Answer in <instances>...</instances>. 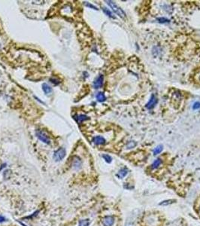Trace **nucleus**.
<instances>
[{"label": "nucleus", "instance_id": "obj_1", "mask_svg": "<svg viewBox=\"0 0 200 226\" xmlns=\"http://www.w3.org/2000/svg\"><path fill=\"white\" fill-rule=\"evenodd\" d=\"M190 79L193 85L200 86V63L192 71Z\"/></svg>", "mask_w": 200, "mask_h": 226}, {"label": "nucleus", "instance_id": "obj_2", "mask_svg": "<svg viewBox=\"0 0 200 226\" xmlns=\"http://www.w3.org/2000/svg\"><path fill=\"white\" fill-rule=\"evenodd\" d=\"M35 134H36L37 137L39 139V140L43 142L44 143H46V144L51 143L50 138H49L47 134L44 130H37L36 131H35Z\"/></svg>", "mask_w": 200, "mask_h": 226}, {"label": "nucleus", "instance_id": "obj_3", "mask_svg": "<svg viewBox=\"0 0 200 226\" xmlns=\"http://www.w3.org/2000/svg\"><path fill=\"white\" fill-rule=\"evenodd\" d=\"M66 149L64 148H60V149H57L54 152V159L56 161H60L64 158L65 156H66Z\"/></svg>", "mask_w": 200, "mask_h": 226}, {"label": "nucleus", "instance_id": "obj_4", "mask_svg": "<svg viewBox=\"0 0 200 226\" xmlns=\"http://www.w3.org/2000/svg\"><path fill=\"white\" fill-rule=\"evenodd\" d=\"M115 222V218L113 216H106L102 219V223L103 226H113Z\"/></svg>", "mask_w": 200, "mask_h": 226}, {"label": "nucleus", "instance_id": "obj_5", "mask_svg": "<svg viewBox=\"0 0 200 226\" xmlns=\"http://www.w3.org/2000/svg\"><path fill=\"white\" fill-rule=\"evenodd\" d=\"M106 2H108V4L109 5L110 7H111V8H112V9H113V10L114 11H115V12L118 14V15H119V16L124 17V15H125V14H124L123 11H122V9H120L119 7L117 6V5H116L114 2H111V1H107Z\"/></svg>", "mask_w": 200, "mask_h": 226}, {"label": "nucleus", "instance_id": "obj_6", "mask_svg": "<svg viewBox=\"0 0 200 226\" xmlns=\"http://www.w3.org/2000/svg\"><path fill=\"white\" fill-rule=\"evenodd\" d=\"M103 80H104V77L102 75H100L99 77H97L96 79H95V81H93V87L96 89L100 88V87L102 86Z\"/></svg>", "mask_w": 200, "mask_h": 226}, {"label": "nucleus", "instance_id": "obj_7", "mask_svg": "<svg viewBox=\"0 0 200 226\" xmlns=\"http://www.w3.org/2000/svg\"><path fill=\"white\" fill-rule=\"evenodd\" d=\"M81 164H82V162L80 160V158L78 157H73V161H72V166L73 167L75 168L76 170H78L81 167Z\"/></svg>", "mask_w": 200, "mask_h": 226}, {"label": "nucleus", "instance_id": "obj_8", "mask_svg": "<svg viewBox=\"0 0 200 226\" xmlns=\"http://www.w3.org/2000/svg\"><path fill=\"white\" fill-rule=\"evenodd\" d=\"M194 210L196 213L199 216V217L200 218V195L199 196L197 199L196 200V201L194 202Z\"/></svg>", "mask_w": 200, "mask_h": 226}, {"label": "nucleus", "instance_id": "obj_9", "mask_svg": "<svg viewBox=\"0 0 200 226\" xmlns=\"http://www.w3.org/2000/svg\"><path fill=\"white\" fill-rule=\"evenodd\" d=\"M93 142L96 145H103L105 143V139L101 136H97L93 138Z\"/></svg>", "mask_w": 200, "mask_h": 226}, {"label": "nucleus", "instance_id": "obj_10", "mask_svg": "<svg viewBox=\"0 0 200 226\" xmlns=\"http://www.w3.org/2000/svg\"><path fill=\"white\" fill-rule=\"evenodd\" d=\"M42 90L45 92V94H50L51 93H52V88L50 85H48L46 83H44L42 85Z\"/></svg>", "mask_w": 200, "mask_h": 226}, {"label": "nucleus", "instance_id": "obj_11", "mask_svg": "<svg viewBox=\"0 0 200 226\" xmlns=\"http://www.w3.org/2000/svg\"><path fill=\"white\" fill-rule=\"evenodd\" d=\"M161 163H162L161 158H157V159H156L155 161H154V163H153V164H152V168H153V169H157V168L161 165Z\"/></svg>", "mask_w": 200, "mask_h": 226}, {"label": "nucleus", "instance_id": "obj_12", "mask_svg": "<svg viewBox=\"0 0 200 226\" xmlns=\"http://www.w3.org/2000/svg\"><path fill=\"white\" fill-rule=\"evenodd\" d=\"M96 99L98 100V101L99 102H104V101L105 100V94H104L103 93H102V92H99V93H97L96 95Z\"/></svg>", "mask_w": 200, "mask_h": 226}, {"label": "nucleus", "instance_id": "obj_13", "mask_svg": "<svg viewBox=\"0 0 200 226\" xmlns=\"http://www.w3.org/2000/svg\"><path fill=\"white\" fill-rule=\"evenodd\" d=\"M90 220L89 219H83L79 221L78 226H89Z\"/></svg>", "mask_w": 200, "mask_h": 226}, {"label": "nucleus", "instance_id": "obj_14", "mask_svg": "<svg viewBox=\"0 0 200 226\" xmlns=\"http://www.w3.org/2000/svg\"><path fill=\"white\" fill-rule=\"evenodd\" d=\"M128 174V171L127 170H126L125 168L124 169H122L119 172V174H118V176H120V178H123L124 176H126V175H127Z\"/></svg>", "mask_w": 200, "mask_h": 226}, {"label": "nucleus", "instance_id": "obj_15", "mask_svg": "<svg viewBox=\"0 0 200 226\" xmlns=\"http://www.w3.org/2000/svg\"><path fill=\"white\" fill-rule=\"evenodd\" d=\"M88 118L86 116V115H79L77 116V121H78L79 123H81V122H82V121H85V120H87Z\"/></svg>", "mask_w": 200, "mask_h": 226}, {"label": "nucleus", "instance_id": "obj_16", "mask_svg": "<svg viewBox=\"0 0 200 226\" xmlns=\"http://www.w3.org/2000/svg\"><path fill=\"white\" fill-rule=\"evenodd\" d=\"M50 81H51V82L52 83L53 85H59L60 83V80L58 79H57V78H51V79H50Z\"/></svg>", "mask_w": 200, "mask_h": 226}, {"label": "nucleus", "instance_id": "obj_17", "mask_svg": "<svg viewBox=\"0 0 200 226\" xmlns=\"http://www.w3.org/2000/svg\"><path fill=\"white\" fill-rule=\"evenodd\" d=\"M162 151H163V146H162V145H159V146H157V147L154 149V153L155 155H157L158 154H160Z\"/></svg>", "mask_w": 200, "mask_h": 226}, {"label": "nucleus", "instance_id": "obj_18", "mask_svg": "<svg viewBox=\"0 0 200 226\" xmlns=\"http://www.w3.org/2000/svg\"><path fill=\"white\" fill-rule=\"evenodd\" d=\"M102 157H103L104 159L105 160V161L108 162V163H111V157H110V155H103Z\"/></svg>", "mask_w": 200, "mask_h": 226}, {"label": "nucleus", "instance_id": "obj_19", "mask_svg": "<svg viewBox=\"0 0 200 226\" xmlns=\"http://www.w3.org/2000/svg\"><path fill=\"white\" fill-rule=\"evenodd\" d=\"M103 11L105 13V14H107V15H108L109 17H113V15H112L111 12L109 10H108L107 8H103Z\"/></svg>", "mask_w": 200, "mask_h": 226}, {"label": "nucleus", "instance_id": "obj_20", "mask_svg": "<svg viewBox=\"0 0 200 226\" xmlns=\"http://www.w3.org/2000/svg\"><path fill=\"white\" fill-rule=\"evenodd\" d=\"M85 5H87V6H88V7H90V8H94V9H97V8H96L95 6H93V5H90V4H88V3H87V2H85Z\"/></svg>", "mask_w": 200, "mask_h": 226}, {"label": "nucleus", "instance_id": "obj_21", "mask_svg": "<svg viewBox=\"0 0 200 226\" xmlns=\"http://www.w3.org/2000/svg\"><path fill=\"white\" fill-rule=\"evenodd\" d=\"M195 106H194V109H198V108L200 107V103H196V104H195Z\"/></svg>", "mask_w": 200, "mask_h": 226}, {"label": "nucleus", "instance_id": "obj_22", "mask_svg": "<svg viewBox=\"0 0 200 226\" xmlns=\"http://www.w3.org/2000/svg\"><path fill=\"white\" fill-rule=\"evenodd\" d=\"M5 219L4 218V217H3V216H0V222H5Z\"/></svg>", "mask_w": 200, "mask_h": 226}]
</instances>
